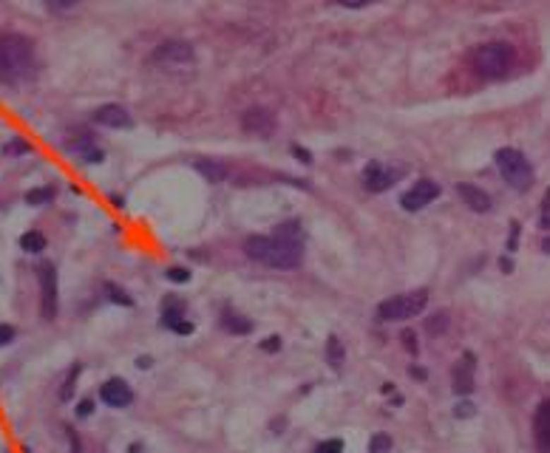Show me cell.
Masks as SVG:
<instances>
[{
    "label": "cell",
    "mask_w": 550,
    "mask_h": 453,
    "mask_svg": "<svg viewBox=\"0 0 550 453\" xmlns=\"http://www.w3.org/2000/svg\"><path fill=\"white\" fill-rule=\"evenodd\" d=\"M54 198V187H37L26 193V204H49Z\"/></svg>",
    "instance_id": "23"
},
{
    "label": "cell",
    "mask_w": 550,
    "mask_h": 453,
    "mask_svg": "<svg viewBox=\"0 0 550 453\" xmlns=\"http://www.w3.org/2000/svg\"><path fill=\"white\" fill-rule=\"evenodd\" d=\"M343 357H346V354H343V343H340L337 337H329V340H326V360H329V366H332L335 371L343 366Z\"/></svg>",
    "instance_id": "19"
},
{
    "label": "cell",
    "mask_w": 550,
    "mask_h": 453,
    "mask_svg": "<svg viewBox=\"0 0 550 453\" xmlns=\"http://www.w3.org/2000/svg\"><path fill=\"white\" fill-rule=\"evenodd\" d=\"M397 179H400V170L397 167H389L383 162H369V164L363 167V187L369 190V193H383Z\"/></svg>",
    "instance_id": "7"
},
{
    "label": "cell",
    "mask_w": 550,
    "mask_h": 453,
    "mask_svg": "<svg viewBox=\"0 0 550 453\" xmlns=\"http://www.w3.org/2000/svg\"><path fill=\"white\" fill-rule=\"evenodd\" d=\"M457 193H460V198H462L474 212H488V210H491V195H488L482 187L462 181V184H457Z\"/></svg>",
    "instance_id": "15"
},
{
    "label": "cell",
    "mask_w": 550,
    "mask_h": 453,
    "mask_svg": "<svg viewBox=\"0 0 550 453\" xmlns=\"http://www.w3.org/2000/svg\"><path fill=\"white\" fill-rule=\"evenodd\" d=\"M281 349V337L278 334H270L264 343H261V351H267V354H273V351H278Z\"/></svg>",
    "instance_id": "28"
},
{
    "label": "cell",
    "mask_w": 550,
    "mask_h": 453,
    "mask_svg": "<svg viewBox=\"0 0 550 453\" xmlns=\"http://www.w3.org/2000/svg\"><path fill=\"white\" fill-rule=\"evenodd\" d=\"M437 195H440V184H437L434 179H420V181H414V184L400 195V207L409 210V212H417V210H423L426 204H431Z\"/></svg>",
    "instance_id": "6"
},
{
    "label": "cell",
    "mask_w": 550,
    "mask_h": 453,
    "mask_svg": "<svg viewBox=\"0 0 550 453\" xmlns=\"http://www.w3.org/2000/svg\"><path fill=\"white\" fill-rule=\"evenodd\" d=\"M35 68L32 40L23 35H0V83H20Z\"/></svg>",
    "instance_id": "1"
},
{
    "label": "cell",
    "mask_w": 550,
    "mask_h": 453,
    "mask_svg": "<svg viewBox=\"0 0 550 453\" xmlns=\"http://www.w3.org/2000/svg\"><path fill=\"white\" fill-rule=\"evenodd\" d=\"M298 236H301V221H284L275 230V238H284V241H298Z\"/></svg>",
    "instance_id": "22"
},
{
    "label": "cell",
    "mask_w": 550,
    "mask_h": 453,
    "mask_svg": "<svg viewBox=\"0 0 550 453\" xmlns=\"http://www.w3.org/2000/svg\"><path fill=\"white\" fill-rule=\"evenodd\" d=\"M513 57H516V54H513V46L494 40V43L479 46V49L471 54V63H474L477 74H482V77H488V80H499V77H505V74L510 71Z\"/></svg>",
    "instance_id": "2"
},
{
    "label": "cell",
    "mask_w": 550,
    "mask_h": 453,
    "mask_svg": "<svg viewBox=\"0 0 550 453\" xmlns=\"http://www.w3.org/2000/svg\"><path fill=\"white\" fill-rule=\"evenodd\" d=\"M77 374H80V366H74V371L68 374V380H66V388H63V394H60L63 399H68V397L74 394V380H77Z\"/></svg>",
    "instance_id": "29"
},
{
    "label": "cell",
    "mask_w": 550,
    "mask_h": 453,
    "mask_svg": "<svg viewBox=\"0 0 550 453\" xmlns=\"http://www.w3.org/2000/svg\"><path fill=\"white\" fill-rule=\"evenodd\" d=\"M26 453H32V450H26Z\"/></svg>",
    "instance_id": "42"
},
{
    "label": "cell",
    "mask_w": 550,
    "mask_h": 453,
    "mask_svg": "<svg viewBox=\"0 0 550 453\" xmlns=\"http://www.w3.org/2000/svg\"><path fill=\"white\" fill-rule=\"evenodd\" d=\"M15 340V329L9 323H0V346H9Z\"/></svg>",
    "instance_id": "30"
},
{
    "label": "cell",
    "mask_w": 550,
    "mask_h": 453,
    "mask_svg": "<svg viewBox=\"0 0 550 453\" xmlns=\"http://www.w3.org/2000/svg\"><path fill=\"white\" fill-rule=\"evenodd\" d=\"M400 337H403V346H406L412 354H417V337H414V332H412V329H406Z\"/></svg>",
    "instance_id": "31"
},
{
    "label": "cell",
    "mask_w": 550,
    "mask_h": 453,
    "mask_svg": "<svg viewBox=\"0 0 550 453\" xmlns=\"http://www.w3.org/2000/svg\"><path fill=\"white\" fill-rule=\"evenodd\" d=\"M222 326H225L227 332H233V334H247V332H253V323H250L247 318H241L239 312H233V309H225V312H222Z\"/></svg>",
    "instance_id": "18"
},
{
    "label": "cell",
    "mask_w": 550,
    "mask_h": 453,
    "mask_svg": "<svg viewBox=\"0 0 550 453\" xmlns=\"http://www.w3.org/2000/svg\"><path fill=\"white\" fill-rule=\"evenodd\" d=\"M136 366H139V368H150V357H139Z\"/></svg>",
    "instance_id": "37"
},
{
    "label": "cell",
    "mask_w": 550,
    "mask_h": 453,
    "mask_svg": "<svg viewBox=\"0 0 550 453\" xmlns=\"http://www.w3.org/2000/svg\"><path fill=\"white\" fill-rule=\"evenodd\" d=\"M153 60L167 71H188L193 68L196 54H193V46L185 40H167L153 52Z\"/></svg>",
    "instance_id": "5"
},
{
    "label": "cell",
    "mask_w": 550,
    "mask_h": 453,
    "mask_svg": "<svg viewBox=\"0 0 550 453\" xmlns=\"http://www.w3.org/2000/svg\"><path fill=\"white\" fill-rule=\"evenodd\" d=\"M85 162H102V150H97V147L88 150V153H85Z\"/></svg>",
    "instance_id": "36"
},
{
    "label": "cell",
    "mask_w": 550,
    "mask_h": 453,
    "mask_svg": "<svg viewBox=\"0 0 550 453\" xmlns=\"http://www.w3.org/2000/svg\"><path fill=\"white\" fill-rule=\"evenodd\" d=\"M448 323H451L448 312H437V315L426 318V332H429V334H443V332L448 329Z\"/></svg>",
    "instance_id": "21"
},
{
    "label": "cell",
    "mask_w": 550,
    "mask_h": 453,
    "mask_svg": "<svg viewBox=\"0 0 550 453\" xmlns=\"http://www.w3.org/2000/svg\"><path fill=\"white\" fill-rule=\"evenodd\" d=\"M315 453H343V442L340 439H326L315 447Z\"/></svg>",
    "instance_id": "25"
},
{
    "label": "cell",
    "mask_w": 550,
    "mask_h": 453,
    "mask_svg": "<svg viewBox=\"0 0 550 453\" xmlns=\"http://www.w3.org/2000/svg\"><path fill=\"white\" fill-rule=\"evenodd\" d=\"M196 173L205 176L210 184H219L227 179V164L219 159H196Z\"/></svg>",
    "instance_id": "16"
},
{
    "label": "cell",
    "mask_w": 550,
    "mask_h": 453,
    "mask_svg": "<svg viewBox=\"0 0 550 453\" xmlns=\"http://www.w3.org/2000/svg\"><path fill=\"white\" fill-rule=\"evenodd\" d=\"M37 275H40V289H43V318L52 320L57 315V272L52 264H43Z\"/></svg>",
    "instance_id": "10"
},
{
    "label": "cell",
    "mask_w": 550,
    "mask_h": 453,
    "mask_svg": "<svg viewBox=\"0 0 550 453\" xmlns=\"http://www.w3.org/2000/svg\"><path fill=\"white\" fill-rule=\"evenodd\" d=\"M412 374H414L417 380H426V371H423V368H412Z\"/></svg>",
    "instance_id": "39"
},
{
    "label": "cell",
    "mask_w": 550,
    "mask_h": 453,
    "mask_svg": "<svg viewBox=\"0 0 550 453\" xmlns=\"http://www.w3.org/2000/svg\"><path fill=\"white\" fill-rule=\"evenodd\" d=\"M474 354L471 351H465L462 354V360L457 363V368H454V391L457 394H462V397H468L471 391H474Z\"/></svg>",
    "instance_id": "14"
},
{
    "label": "cell",
    "mask_w": 550,
    "mask_h": 453,
    "mask_svg": "<svg viewBox=\"0 0 550 453\" xmlns=\"http://www.w3.org/2000/svg\"><path fill=\"white\" fill-rule=\"evenodd\" d=\"M167 278H170L173 284H188V281H191V272L181 270V267H170V270H167Z\"/></svg>",
    "instance_id": "26"
},
{
    "label": "cell",
    "mask_w": 550,
    "mask_h": 453,
    "mask_svg": "<svg viewBox=\"0 0 550 453\" xmlns=\"http://www.w3.org/2000/svg\"><path fill=\"white\" fill-rule=\"evenodd\" d=\"M275 125H278V119H275V114H273L270 108H250V111H244V116H241V128H244L247 133H253V136H261V139L273 136Z\"/></svg>",
    "instance_id": "9"
},
{
    "label": "cell",
    "mask_w": 550,
    "mask_h": 453,
    "mask_svg": "<svg viewBox=\"0 0 550 453\" xmlns=\"http://www.w3.org/2000/svg\"><path fill=\"white\" fill-rule=\"evenodd\" d=\"M542 250H544V253H550V238H547V241L542 244Z\"/></svg>",
    "instance_id": "41"
},
{
    "label": "cell",
    "mask_w": 550,
    "mask_h": 453,
    "mask_svg": "<svg viewBox=\"0 0 550 453\" xmlns=\"http://www.w3.org/2000/svg\"><path fill=\"white\" fill-rule=\"evenodd\" d=\"M100 397H102V402L111 405V408H128V405L133 402V391H131V385H128L125 380H108V382L102 385Z\"/></svg>",
    "instance_id": "13"
},
{
    "label": "cell",
    "mask_w": 550,
    "mask_h": 453,
    "mask_svg": "<svg viewBox=\"0 0 550 453\" xmlns=\"http://www.w3.org/2000/svg\"><path fill=\"white\" fill-rule=\"evenodd\" d=\"M496 167L502 173V179L513 187V190H527L533 184V164L527 162V156L516 147H502L496 150Z\"/></svg>",
    "instance_id": "3"
},
{
    "label": "cell",
    "mask_w": 550,
    "mask_h": 453,
    "mask_svg": "<svg viewBox=\"0 0 550 453\" xmlns=\"http://www.w3.org/2000/svg\"><path fill=\"white\" fill-rule=\"evenodd\" d=\"M74 453H80V450H74Z\"/></svg>",
    "instance_id": "43"
},
{
    "label": "cell",
    "mask_w": 550,
    "mask_h": 453,
    "mask_svg": "<svg viewBox=\"0 0 550 453\" xmlns=\"http://www.w3.org/2000/svg\"><path fill=\"white\" fill-rule=\"evenodd\" d=\"M369 450H372V453H389V450H392V439H389L386 433H375L372 442H369Z\"/></svg>",
    "instance_id": "24"
},
{
    "label": "cell",
    "mask_w": 550,
    "mask_h": 453,
    "mask_svg": "<svg viewBox=\"0 0 550 453\" xmlns=\"http://www.w3.org/2000/svg\"><path fill=\"white\" fill-rule=\"evenodd\" d=\"M510 226H513V230H510V241H508V250H510V253H513V247H516V236H519V224H516V221H513V224H510Z\"/></svg>",
    "instance_id": "35"
},
{
    "label": "cell",
    "mask_w": 550,
    "mask_h": 453,
    "mask_svg": "<svg viewBox=\"0 0 550 453\" xmlns=\"http://www.w3.org/2000/svg\"><path fill=\"white\" fill-rule=\"evenodd\" d=\"M454 413L462 416V419H468V416H474V405H471V402H460V405L454 408Z\"/></svg>",
    "instance_id": "32"
},
{
    "label": "cell",
    "mask_w": 550,
    "mask_h": 453,
    "mask_svg": "<svg viewBox=\"0 0 550 453\" xmlns=\"http://www.w3.org/2000/svg\"><path fill=\"white\" fill-rule=\"evenodd\" d=\"M105 289H108V295H111V301H116V303H122V306H131V303H133V301H131V298H128V295H125V292H122L119 286H114V284H108Z\"/></svg>",
    "instance_id": "27"
},
{
    "label": "cell",
    "mask_w": 550,
    "mask_h": 453,
    "mask_svg": "<svg viewBox=\"0 0 550 453\" xmlns=\"http://www.w3.org/2000/svg\"><path fill=\"white\" fill-rule=\"evenodd\" d=\"M270 250H273V238H267V236H250L244 241V255L253 258V261H264L267 264Z\"/></svg>",
    "instance_id": "17"
},
{
    "label": "cell",
    "mask_w": 550,
    "mask_h": 453,
    "mask_svg": "<svg viewBox=\"0 0 550 453\" xmlns=\"http://www.w3.org/2000/svg\"><path fill=\"white\" fill-rule=\"evenodd\" d=\"M292 153H295L304 164H309V162H312V153H309V150H304V147H298V145H292Z\"/></svg>",
    "instance_id": "33"
},
{
    "label": "cell",
    "mask_w": 550,
    "mask_h": 453,
    "mask_svg": "<svg viewBox=\"0 0 550 453\" xmlns=\"http://www.w3.org/2000/svg\"><path fill=\"white\" fill-rule=\"evenodd\" d=\"M94 122L105 125V128H116V131H125L133 125V116L128 114V108L122 105H102L94 111Z\"/></svg>",
    "instance_id": "12"
},
{
    "label": "cell",
    "mask_w": 550,
    "mask_h": 453,
    "mask_svg": "<svg viewBox=\"0 0 550 453\" xmlns=\"http://www.w3.org/2000/svg\"><path fill=\"white\" fill-rule=\"evenodd\" d=\"M304 258V250H301V241H284V238H275L273 241V250L267 255V264L275 267V270H292L298 267Z\"/></svg>",
    "instance_id": "8"
},
{
    "label": "cell",
    "mask_w": 550,
    "mask_h": 453,
    "mask_svg": "<svg viewBox=\"0 0 550 453\" xmlns=\"http://www.w3.org/2000/svg\"><path fill=\"white\" fill-rule=\"evenodd\" d=\"M499 267H502V270H505V272H510V270H513V264H510V261H508V258H502V261H499Z\"/></svg>",
    "instance_id": "38"
},
{
    "label": "cell",
    "mask_w": 550,
    "mask_h": 453,
    "mask_svg": "<svg viewBox=\"0 0 550 453\" xmlns=\"http://www.w3.org/2000/svg\"><path fill=\"white\" fill-rule=\"evenodd\" d=\"M533 442L539 453H550V399L539 402L533 416Z\"/></svg>",
    "instance_id": "11"
},
{
    "label": "cell",
    "mask_w": 550,
    "mask_h": 453,
    "mask_svg": "<svg viewBox=\"0 0 550 453\" xmlns=\"http://www.w3.org/2000/svg\"><path fill=\"white\" fill-rule=\"evenodd\" d=\"M20 247L26 250V253H43L46 250V238H43V233H26V236H20Z\"/></svg>",
    "instance_id": "20"
},
{
    "label": "cell",
    "mask_w": 550,
    "mask_h": 453,
    "mask_svg": "<svg viewBox=\"0 0 550 453\" xmlns=\"http://www.w3.org/2000/svg\"><path fill=\"white\" fill-rule=\"evenodd\" d=\"M128 453H142V445H131V447H128Z\"/></svg>",
    "instance_id": "40"
},
{
    "label": "cell",
    "mask_w": 550,
    "mask_h": 453,
    "mask_svg": "<svg viewBox=\"0 0 550 453\" xmlns=\"http://www.w3.org/2000/svg\"><path fill=\"white\" fill-rule=\"evenodd\" d=\"M426 306H429V292L426 289H414V292H406V295H395V298H389V301H383L378 306V320H383V323L409 320V318H417Z\"/></svg>",
    "instance_id": "4"
},
{
    "label": "cell",
    "mask_w": 550,
    "mask_h": 453,
    "mask_svg": "<svg viewBox=\"0 0 550 453\" xmlns=\"http://www.w3.org/2000/svg\"><path fill=\"white\" fill-rule=\"evenodd\" d=\"M91 411H94V402H91V399H83V402H80V408H77V413H80V416H88Z\"/></svg>",
    "instance_id": "34"
}]
</instances>
